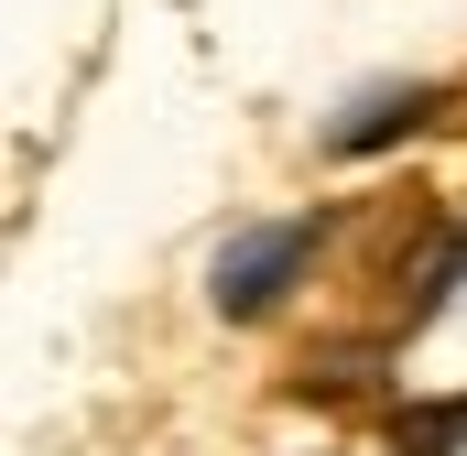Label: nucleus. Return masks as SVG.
Wrapping results in <instances>:
<instances>
[{"label": "nucleus", "instance_id": "1", "mask_svg": "<svg viewBox=\"0 0 467 456\" xmlns=\"http://www.w3.org/2000/svg\"><path fill=\"white\" fill-rule=\"evenodd\" d=\"M316 261V218H283V228H239L229 250H218V272H207V294H218V316H272L283 305V283Z\"/></svg>", "mask_w": 467, "mask_h": 456}, {"label": "nucleus", "instance_id": "2", "mask_svg": "<svg viewBox=\"0 0 467 456\" xmlns=\"http://www.w3.org/2000/svg\"><path fill=\"white\" fill-rule=\"evenodd\" d=\"M435 119V88H380L369 109H348L337 119V152H391L402 130H424Z\"/></svg>", "mask_w": 467, "mask_h": 456}, {"label": "nucleus", "instance_id": "3", "mask_svg": "<svg viewBox=\"0 0 467 456\" xmlns=\"http://www.w3.org/2000/svg\"><path fill=\"white\" fill-rule=\"evenodd\" d=\"M457 283H467V239H446V250L424 261V283H413V305H446Z\"/></svg>", "mask_w": 467, "mask_h": 456}]
</instances>
